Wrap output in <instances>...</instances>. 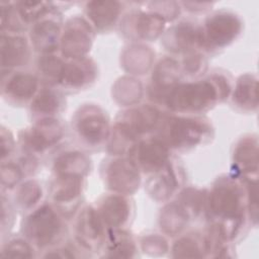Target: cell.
<instances>
[{"mask_svg": "<svg viewBox=\"0 0 259 259\" xmlns=\"http://www.w3.org/2000/svg\"><path fill=\"white\" fill-rule=\"evenodd\" d=\"M204 213L230 242L236 240L249 219L245 179L233 173L218 177L206 191Z\"/></svg>", "mask_w": 259, "mask_h": 259, "instance_id": "1", "label": "cell"}, {"mask_svg": "<svg viewBox=\"0 0 259 259\" xmlns=\"http://www.w3.org/2000/svg\"><path fill=\"white\" fill-rule=\"evenodd\" d=\"M232 82L223 72H211L197 79L180 82L164 101L170 113L200 115L230 97Z\"/></svg>", "mask_w": 259, "mask_h": 259, "instance_id": "2", "label": "cell"}, {"mask_svg": "<svg viewBox=\"0 0 259 259\" xmlns=\"http://www.w3.org/2000/svg\"><path fill=\"white\" fill-rule=\"evenodd\" d=\"M162 115L160 107L151 102L138 103L119 112L106 145L109 154L126 156L139 140L155 133Z\"/></svg>", "mask_w": 259, "mask_h": 259, "instance_id": "3", "label": "cell"}, {"mask_svg": "<svg viewBox=\"0 0 259 259\" xmlns=\"http://www.w3.org/2000/svg\"><path fill=\"white\" fill-rule=\"evenodd\" d=\"M213 126L201 115L163 113L154 133L171 152H187L208 143Z\"/></svg>", "mask_w": 259, "mask_h": 259, "instance_id": "4", "label": "cell"}, {"mask_svg": "<svg viewBox=\"0 0 259 259\" xmlns=\"http://www.w3.org/2000/svg\"><path fill=\"white\" fill-rule=\"evenodd\" d=\"M66 220L52 202H41L25 213L21 223V235L36 250L45 252L63 242L67 233Z\"/></svg>", "mask_w": 259, "mask_h": 259, "instance_id": "5", "label": "cell"}, {"mask_svg": "<svg viewBox=\"0 0 259 259\" xmlns=\"http://www.w3.org/2000/svg\"><path fill=\"white\" fill-rule=\"evenodd\" d=\"M243 20L234 11L221 9L209 13L200 24L201 51L218 52L232 45L243 31Z\"/></svg>", "mask_w": 259, "mask_h": 259, "instance_id": "6", "label": "cell"}, {"mask_svg": "<svg viewBox=\"0 0 259 259\" xmlns=\"http://www.w3.org/2000/svg\"><path fill=\"white\" fill-rule=\"evenodd\" d=\"M112 126L107 112L99 105H81L72 116V130L78 140L88 148L107 145Z\"/></svg>", "mask_w": 259, "mask_h": 259, "instance_id": "7", "label": "cell"}, {"mask_svg": "<svg viewBox=\"0 0 259 259\" xmlns=\"http://www.w3.org/2000/svg\"><path fill=\"white\" fill-rule=\"evenodd\" d=\"M65 137V127L58 117L36 119L19 133L18 143L23 154L38 158L55 148Z\"/></svg>", "mask_w": 259, "mask_h": 259, "instance_id": "8", "label": "cell"}, {"mask_svg": "<svg viewBox=\"0 0 259 259\" xmlns=\"http://www.w3.org/2000/svg\"><path fill=\"white\" fill-rule=\"evenodd\" d=\"M101 177L110 192L134 194L142 182V173L126 156H111L103 162Z\"/></svg>", "mask_w": 259, "mask_h": 259, "instance_id": "9", "label": "cell"}, {"mask_svg": "<svg viewBox=\"0 0 259 259\" xmlns=\"http://www.w3.org/2000/svg\"><path fill=\"white\" fill-rule=\"evenodd\" d=\"M94 35V28L84 16H72L63 24L59 45L60 55L66 60L88 57Z\"/></svg>", "mask_w": 259, "mask_h": 259, "instance_id": "10", "label": "cell"}, {"mask_svg": "<svg viewBox=\"0 0 259 259\" xmlns=\"http://www.w3.org/2000/svg\"><path fill=\"white\" fill-rule=\"evenodd\" d=\"M74 234L76 244L84 252L88 254L102 252L106 241L107 228L95 206H81L76 215Z\"/></svg>", "mask_w": 259, "mask_h": 259, "instance_id": "11", "label": "cell"}, {"mask_svg": "<svg viewBox=\"0 0 259 259\" xmlns=\"http://www.w3.org/2000/svg\"><path fill=\"white\" fill-rule=\"evenodd\" d=\"M85 179L73 175L54 174L49 187L51 202L66 219L81 208Z\"/></svg>", "mask_w": 259, "mask_h": 259, "instance_id": "12", "label": "cell"}, {"mask_svg": "<svg viewBox=\"0 0 259 259\" xmlns=\"http://www.w3.org/2000/svg\"><path fill=\"white\" fill-rule=\"evenodd\" d=\"M183 78L180 62L173 56L161 59L154 64L152 69L151 82L148 86L147 94L150 102L162 106L170 91L181 82Z\"/></svg>", "mask_w": 259, "mask_h": 259, "instance_id": "13", "label": "cell"}, {"mask_svg": "<svg viewBox=\"0 0 259 259\" xmlns=\"http://www.w3.org/2000/svg\"><path fill=\"white\" fill-rule=\"evenodd\" d=\"M172 152L156 137L139 140L127 152L128 157L144 175H151L162 169L172 158Z\"/></svg>", "mask_w": 259, "mask_h": 259, "instance_id": "14", "label": "cell"}, {"mask_svg": "<svg viewBox=\"0 0 259 259\" xmlns=\"http://www.w3.org/2000/svg\"><path fill=\"white\" fill-rule=\"evenodd\" d=\"M119 26L123 35L132 40L153 41L163 35L166 22L149 10L136 9L123 14Z\"/></svg>", "mask_w": 259, "mask_h": 259, "instance_id": "15", "label": "cell"}, {"mask_svg": "<svg viewBox=\"0 0 259 259\" xmlns=\"http://www.w3.org/2000/svg\"><path fill=\"white\" fill-rule=\"evenodd\" d=\"M161 38L164 49L173 57L201 50L200 24L190 18L172 24L165 29Z\"/></svg>", "mask_w": 259, "mask_h": 259, "instance_id": "16", "label": "cell"}, {"mask_svg": "<svg viewBox=\"0 0 259 259\" xmlns=\"http://www.w3.org/2000/svg\"><path fill=\"white\" fill-rule=\"evenodd\" d=\"M63 23L58 9L34 22L28 28V39L32 51L38 55L59 52Z\"/></svg>", "mask_w": 259, "mask_h": 259, "instance_id": "17", "label": "cell"}, {"mask_svg": "<svg viewBox=\"0 0 259 259\" xmlns=\"http://www.w3.org/2000/svg\"><path fill=\"white\" fill-rule=\"evenodd\" d=\"M40 80L36 74L22 70L2 74V97L14 105L30 103L40 89Z\"/></svg>", "mask_w": 259, "mask_h": 259, "instance_id": "18", "label": "cell"}, {"mask_svg": "<svg viewBox=\"0 0 259 259\" xmlns=\"http://www.w3.org/2000/svg\"><path fill=\"white\" fill-rule=\"evenodd\" d=\"M183 170L171 158L159 171L148 176L145 188L148 194L158 202H167L176 195L183 183Z\"/></svg>", "mask_w": 259, "mask_h": 259, "instance_id": "19", "label": "cell"}, {"mask_svg": "<svg viewBox=\"0 0 259 259\" xmlns=\"http://www.w3.org/2000/svg\"><path fill=\"white\" fill-rule=\"evenodd\" d=\"M95 208L107 229H125L134 217V203L130 195L110 192L101 196Z\"/></svg>", "mask_w": 259, "mask_h": 259, "instance_id": "20", "label": "cell"}, {"mask_svg": "<svg viewBox=\"0 0 259 259\" xmlns=\"http://www.w3.org/2000/svg\"><path fill=\"white\" fill-rule=\"evenodd\" d=\"M98 75L96 63L89 57L66 60L59 84L62 92H78L95 83Z\"/></svg>", "mask_w": 259, "mask_h": 259, "instance_id": "21", "label": "cell"}, {"mask_svg": "<svg viewBox=\"0 0 259 259\" xmlns=\"http://www.w3.org/2000/svg\"><path fill=\"white\" fill-rule=\"evenodd\" d=\"M31 51L29 39L23 33L1 32V73H11L26 66L30 60Z\"/></svg>", "mask_w": 259, "mask_h": 259, "instance_id": "22", "label": "cell"}, {"mask_svg": "<svg viewBox=\"0 0 259 259\" xmlns=\"http://www.w3.org/2000/svg\"><path fill=\"white\" fill-rule=\"evenodd\" d=\"M124 3L119 1H88L84 5V17L95 32H106L119 24Z\"/></svg>", "mask_w": 259, "mask_h": 259, "instance_id": "23", "label": "cell"}, {"mask_svg": "<svg viewBox=\"0 0 259 259\" xmlns=\"http://www.w3.org/2000/svg\"><path fill=\"white\" fill-rule=\"evenodd\" d=\"M233 174L244 179H257L258 140L256 135L243 136L232 154Z\"/></svg>", "mask_w": 259, "mask_h": 259, "instance_id": "24", "label": "cell"}, {"mask_svg": "<svg viewBox=\"0 0 259 259\" xmlns=\"http://www.w3.org/2000/svg\"><path fill=\"white\" fill-rule=\"evenodd\" d=\"M28 105L29 112L34 120L47 117H58L66 108V99L60 89L44 86L40 87Z\"/></svg>", "mask_w": 259, "mask_h": 259, "instance_id": "25", "label": "cell"}, {"mask_svg": "<svg viewBox=\"0 0 259 259\" xmlns=\"http://www.w3.org/2000/svg\"><path fill=\"white\" fill-rule=\"evenodd\" d=\"M90 169V158L84 152L79 150H66L56 156L53 162L54 174L73 175L86 178Z\"/></svg>", "mask_w": 259, "mask_h": 259, "instance_id": "26", "label": "cell"}, {"mask_svg": "<svg viewBox=\"0 0 259 259\" xmlns=\"http://www.w3.org/2000/svg\"><path fill=\"white\" fill-rule=\"evenodd\" d=\"M257 77L254 74L241 75L234 84L230 97L233 104L242 111L252 112L257 109Z\"/></svg>", "mask_w": 259, "mask_h": 259, "instance_id": "27", "label": "cell"}, {"mask_svg": "<svg viewBox=\"0 0 259 259\" xmlns=\"http://www.w3.org/2000/svg\"><path fill=\"white\" fill-rule=\"evenodd\" d=\"M139 246L134 236L125 229H107L102 250L105 257H136Z\"/></svg>", "mask_w": 259, "mask_h": 259, "instance_id": "28", "label": "cell"}, {"mask_svg": "<svg viewBox=\"0 0 259 259\" xmlns=\"http://www.w3.org/2000/svg\"><path fill=\"white\" fill-rule=\"evenodd\" d=\"M189 221L191 219L188 213L176 199L165 202L159 214V225L165 236H179L183 233Z\"/></svg>", "mask_w": 259, "mask_h": 259, "instance_id": "29", "label": "cell"}, {"mask_svg": "<svg viewBox=\"0 0 259 259\" xmlns=\"http://www.w3.org/2000/svg\"><path fill=\"white\" fill-rule=\"evenodd\" d=\"M155 53L144 45H132L121 55V66L131 75L140 76L153 68Z\"/></svg>", "mask_w": 259, "mask_h": 259, "instance_id": "30", "label": "cell"}, {"mask_svg": "<svg viewBox=\"0 0 259 259\" xmlns=\"http://www.w3.org/2000/svg\"><path fill=\"white\" fill-rule=\"evenodd\" d=\"M66 59L59 52L38 55L36 60V75L45 86L56 87L59 84Z\"/></svg>", "mask_w": 259, "mask_h": 259, "instance_id": "31", "label": "cell"}, {"mask_svg": "<svg viewBox=\"0 0 259 259\" xmlns=\"http://www.w3.org/2000/svg\"><path fill=\"white\" fill-rule=\"evenodd\" d=\"M171 256L180 258L206 257L203 235L197 232L180 234L170 246Z\"/></svg>", "mask_w": 259, "mask_h": 259, "instance_id": "32", "label": "cell"}, {"mask_svg": "<svg viewBox=\"0 0 259 259\" xmlns=\"http://www.w3.org/2000/svg\"><path fill=\"white\" fill-rule=\"evenodd\" d=\"M42 188L37 180L27 179L21 182L13 194V204L16 209L26 213L41 203Z\"/></svg>", "mask_w": 259, "mask_h": 259, "instance_id": "33", "label": "cell"}, {"mask_svg": "<svg viewBox=\"0 0 259 259\" xmlns=\"http://www.w3.org/2000/svg\"><path fill=\"white\" fill-rule=\"evenodd\" d=\"M176 200L186 210L191 220H195L205 211L206 191L194 187H187L179 190Z\"/></svg>", "mask_w": 259, "mask_h": 259, "instance_id": "34", "label": "cell"}, {"mask_svg": "<svg viewBox=\"0 0 259 259\" xmlns=\"http://www.w3.org/2000/svg\"><path fill=\"white\" fill-rule=\"evenodd\" d=\"M114 98L124 106H133L139 103L143 95L142 83L134 77H122L114 86Z\"/></svg>", "mask_w": 259, "mask_h": 259, "instance_id": "35", "label": "cell"}, {"mask_svg": "<svg viewBox=\"0 0 259 259\" xmlns=\"http://www.w3.org/2000/svg\"><path fill=\"white\" fill-rule=\"evenodd\" d=\"M0 24L1 32L23 33L28 30L27 26L22 21L14 2L0 3Z\"/></svg>", "mask_w": 259, "mask_h": 259, "instance_id": "36", "label": "cell"}, {"mask_svg": "<svg viewBox=\"0 0 259 259\" xmlns=\"http://www.w3.org/2000/svg\"><path fill=\"white\" fill-rule=\"evenodd\" d=\"M205 53L201 50L190 52L181 56L180 67L183 77H187L189 80L200 78L203 76L207 68V61Z\"/></svg>", "mask_w": 259, "mask_h": 259, "instance_id": "37", "label": "cell"}, {"mask_svg": "<svg viewBox=\"0 0 259 259\" xmlns=\"http://www.w3.org/2000/svg\"><path fill=\"white\" fill-rule=\"evenodd\" d=\"M37 250L22 235L10 237L2 245L0 256L3 258H31Z\"/></svg>", "mask_w": 259, "mask_h": 259, "instance_id": "38", "label": "cell"}, {"mask_svg": "<svg viewBox=\"0 0 259 259\" xmlns=\"http://www.w3.org/2000/svg\"><path fill=\"white\" fill-rule=\"evenodd\" d=\"M27 173L19 161L6 160L1 162V186L3 190H14Z\"/></svg>", "mask_w": 259, "mask_h": 259, "instance_id": "39", "label": "cell"}, {"mask_svg": "<svg viewBox=\"0 0 259 259\" xmlns=\"http://www.w3.org/2000/svg\"><path fill=\"white\" fill-rule=\"evenodd\" d=\"M147 10L160 16L166 23L173 22L179 18L182 7L180 2L175 1H153L148 3Z\"/></svg>", "mask_w": 259, "mask_h": 259, "instance_id": "40", "label": "cell"}, {"mask_svg": "<svg viewBox=\"0 0 259 259\" xmlns=\"http://www.w3.org/2000/svg\"><path fill=\"white\" fill-rule=\"evenodd\" d=\"M141 249L150 255H164L169 252L170 246L165 235L148 234L145 235L140 241Z\"/></svg>", "mask_w": 259, "mask_h": 259, "instance_id": "41", "label": "cell"}, {"mask_svg": "<svg viewBox=\"0 0 259 259\" xmlns=\"http://www.w3.org/2000/svg\"><path fill=\"white\" fill-rule=\"evenodd\" d=\"M63 243V242H62ZM58 244L55 247H52L48 250H46L45 257H51V258H76L82 256L79 251L84 252L77 244L72 245L69 243L65 244Z\"/></svg>", "mask_w": 259, "mask_h": 259, "instance_id": "42", "label": "cell"}, {"mask_svg": "<svg viewBox=\"0 0 259 259\" xmlns=\"http://www.w3.org/2000/svg\"><path fill=\"white\" fill-rule=\"evenodd\" d=\"M15 150V140L11 132L4 126L1 128V162L11 159Z\"/></svg>", "mask_w": 259, "mask_h": 259, "instance_id": "43", "label": "cell"}, {"mask_svg": "<svg viewBox=\"0 0 259 259\" xmlns=\"http://www.w3.org/2000/svg\"><path fill=\"white\" fill-rule=\"evenodd\" d=\"M180 4L182 6H185V7H195L197 6V2H180ZM198 6L199 8H192L190 9L189 11L191 13H196V12H203V11H207V9L203 8V7H211L212 6V3H198Z\"/></svg>", "mask_w": 259, "mask_h": 259, "instance_id": "44", "label": "cell"}]
</instances>
